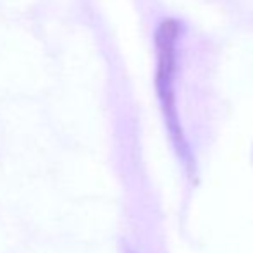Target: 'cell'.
Segmentation results:
<instances>
[{
    "mask_svg": "<svg viewBox=\"0 0 253 253\" xmlns=\"http://www.w3.org/2000/svg\"><path fill=\"white\" fill-rule=\"evenodd\" d=\"M181 24L174 19H167L160 24L157 31V88H159V98L164 105V114L169 123L170 133H172L176 143L184 147L183 133H181L179 123H177L176 107H174V90H172V76L176 69V45L179 38Z\"/></svg>",
    "mask_w": 253,
    "mask_h": 253,
    "instance_id": "obj_1",
    "label": "cell"
}]
</instances>
